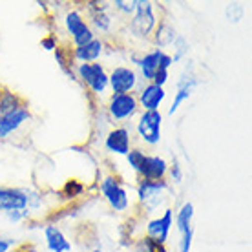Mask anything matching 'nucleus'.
<instances>
[{"mask_svg":"<svg viewBox=\"0 0 252 252\" xmlns=\"http://www.w3.org/2000/svg\"><path fill=\"white\" fill-rule=\"evenodd\" d=\"M172 227V210H164V214L158 220H152L146 227V232H148V238L154 240L156 243H161L163 245L166 238H168V232H170Z\"/></svg>","mask_w":252,"mask_h":252,"instance_id":"obj_7","label":"nucleus"},{"mask_svg":"<svg viewBox=\"0 0 252 252\" xmlns=\"http://www.w3.org/2000/svg\"><path fill=\"white\" fill-rule=\"evenodd\" d=\"M95 24L99 26V28H102V30H106L108 26H110V20H108V17L104 15V13H97L95 15Z\"/></svg>","mask_w":252,"mask_h":252,"instance_id":"obj_25","label":"nucleus"},{"mask_svg":"<svg viewBox=\"0 0 252 252\" xmlns=\"http://www.w3.org/2000/svg\"><path fill=\"white\" fill-rule=\"evenodd\" d=\"M161 119L163 117H161L158 110H150V112H145L141 115L137 132L146 143H150V145L159 143V139H161Z\"/></svg>","mask_w":252,"mask_h":252,"instance_id":"obj_1","label":"nucleus"},{"mask_svg":"<svg viewBox=\"0 0 252 252\" xmlns=\"http://www.w3.org/2000/svg\"><path fill=\"white\" fill-rule=\"evenodd\" d=\"M190 245H192V228H190L189 232L183 234V240H181V247H179V251L190 252Z\"/></svg>","mask_w":252,"mask_h":252,"instance_id":"obj_24","label":"nucleus"},{"mask_svg":"<svg viewBox=\"0 0 252 252\" xmlns=\"http://www.w3.org/2000/svg\"><path fill=\"white\" fill-rule=\"evenodd\" d=\"M11 245H13V241L2 240V238H0V252H7L9 249H11Z\"/></svg>","mask_w":252,"mask_h":252,"instance_id":"obj_28","label":"nucleus"},{"mask_svg":"<svg viewBox=\"0 0 252 252\" xmlns=\"http://www.w3.org/2000/svg\"><path fill=\"white\" fill-rule=\"evenodd\" d=\"M42 46H44L46 50H55V40H53V38H44V40H42Z\"/></svg>","mask_w":252,"mask_h":252,"instance_id":"obj_29","label":"nucleus"},{"mask_svg":"<svg viewBox=\"0 0 252 252\" xmlns=\"http://www.w3.org/2000/svg\"><path fill=\"white\" fill-rule=\"evenodd\" d=\"M79 73L86 81L90 88L94 90L95 94H102L108 86V77L104 73V69L101 68V64H81L79 66Z\"/></svg>","mask_w":252,"mask_h":252,"instance_id":"obj_4","label":"nucleus"},{"mask_svg":"<svg viewBox=\"0 0 252 252\" xmlns=\"http://www.w3.org/2000/svg\"><path fill=\"white\" fill-rule=\"evenodd\" d=\"M108 81L112 84L115 95L128 94L135 86V73L128 68H115L112 77H108Z\"/></svg>","mask_w":252,"mask_h":252,"instance_id":"obj_9","label":"nucleus"},{"mask_svg":"<svg viewBox=\"0 0 252 252\" xmlns=\"http://www.w3.org/2000/svg\"><path fill=\"white\" fill-rule=\"evenodd\" d=\"M94 252H102V251H94Z\"/></svg>","mask_w":252,"mask_h":252,"instance_id":"obj_30","label":"nucleus"},{"mask_svg":"<svg viewBox=\"0 0 252 252\" xmlns=\"http://www.w3.org/2000/svg\"><path fill=\"white\" fill-rule=\"evenodd\" d=\"M19 108H22L20 106V99L15 94L6 92V94L0 95V115L11 114V112L19 110Z\"/></svg>","mask_w":252,"mask_h":252,"instance_id":"obj_19","label":"nucleus"},{"mask_svg":"<svg viewBox=\"0 0 252 252\" xmlns=\"http://www.w3.org/2000/svg\"><path fill=\"white\" fill-rule=\"evenodd\" d=\"M181 168H179V164L174 163V166H172V179L174 181H181Z\"/></svg>","mask_w":252,"mask_h":252,"instance_id":"obj_27","label":"nucleus"},{"mask_svg":"<svg viewBox=\"0 0 252 252\" xmlns=\"http://www.w3.org/2000/svg\"><path fill=\"white\" fill-rule=\"evenodd\" d=\"M115 6L119 7V9H123V11H126V13L135 11V2H121V0H117V2H115Z\"/></svg>","mask_w":252,"mask_h":252,"instance_id":"obj_26","label":"nucleus"},{"mask_svg":"<svg viewBox=\"0 0 252 252\" xmlns=\"http://www.w3.org/2000/svg\"><path fill=\"white\" fill-rule=\"evenodd\" d=\"M139 172L146 177V181H159L166 174V161L161 158H145Z\"/></svg>","mask_w":252,"mask_h":252,"instance_id":"obj_12","label":"nucleus"},{"mask_svg":"<svg viewBox=\"0 0 252 252\" xmlns=\"http://www.w3.org/2000/svg\"><path fill=\"white\" fill-rule=\"evenodd\" d=\"M174 38H176V32H174V28H170L168 24H161V26H159L158 37H156L158 44L166 46V44H170V42H174Z\"/></svg>","mask_w":252,"mask_h":252,"instance_id":"obj_20","label":"nucleus"},{"mask_svg":"<svg viewBox=\"0 0 252 252\" xmlns=\"http://www.w3.org/2000/svg\"><path fill=\"white\" fill-rule=\"evenodd\" d=\"M141 247L145 249V252H166L161 243H156V241L150 240V238H145L143 243H141Z\"/></svg>","mask_w":252,"mask_h":252,"instance_id":"obj_23","label":"nucleus"},{"mask_svg":"<svg viewBox=\"0 0 252 252\" xmlns=\"http://www.w3.org/2000/svg\"><path fill=\"white\" fill-rule=\"evenodd\" d=\"M63 192L66 197H75V195H79L82 192V185L79 181H75V179H69L68 183L64 185Z\"/></svg>","mask_w":252,"mask_h":252,"instance_id":"obj_22","label":"nucleus"},{"mask_svg":"<svg viewBox=\"0 0 252 252\" xmlns=\"http://www.w3.org/2000/svg\"><path fill=\"white\" fill-rule=\"evenodd\" d=\"M30 119V112L26 108H19L11 114L0 115V137H6L13 130H17L24 121Z\"/></svg>","mask_w":252,"mask_h":252,"instance_id":"obj_11","label":"nucleus"},{"mask_svg":"<svg viewBox=\"0 0 252 252\" xmlns=\"http://www.w3.org/2000/svg\"><path fill=\"white\" fill-rule=\"evenodd\" d=\"M101 192L108 199V203L112 205V208H115V210H126V207H128V195H126L125 189L121 187L117 179L106 177L101 183Z\"/></svg>","mask_w":252,"mask_h":252,"instance_id":"obj_3","label":"nucleus"},{"mask_svg":"<svg viewBox=\"0 0 252 252\" xmlns=\"http://www.w3.org/2000/svg\"><path fill=\"white\" fill-rule=\"evenodd\" d=\"M44 234H46L48 249H50L51 252H69L71 251V243L66 240V236H64L55 225H48Z\"/></svg>","mask_w":252,"mask_h":252,"instance_id":"obj_13","label":"nucleus"},{"mask_svg":"<svg viewBox=\"0 0 252 252\" xmlns=\"http://www.w3.org/2000/svg\"><path fill=\"white\" fill-rule=\"evenodd\" d=\"M135 19L132 20V32L139 37H146L156 24L154 13H152L150 2H135Z\"/></svg>","mask_w":252,"mask_h":252,"instance_id":"obj_2","label":"nucleus"},{"mask_svg":"<svg viewBox=\"0 0 252 252\" xmlns=\"http://www.w3.org/2000/svg\"><path fill=\"white\" fill-rule=\"evenodd\" d=\"M161 57H163V51H152V53H148V55H145V59L143 61H139V66H141V69H143V75L146 77V79H154V75L158 73L159 69V64H161Z\"/></svg>","mask_w":252,"mask_h":252,"instance_id":"obj_16","label":"nucleus"},{"mask_svg":"<svg viewBox=\"0 0 252 252\" xmlns=\"http://www.w3.org/2000/svg\"><path fill=\"white\" fill-rule=\"evenodd\" d=\"M163 99H164V90L161 86H156V84H150V86H146L141 92V104L146 108V112L156 110L163 102Z\"/></svg>","mask_w":252,"mask_h":252,"instance_id":"obj_15","label":"nucleus"},{"mask_svg":"<svg viewBox=\"0 0 252 252\" xmlns=\"http://www.w3.org/2000/svg\"><path fill=\"white\" fill-rule=\"evenodd\" d=\"M128 163H130V166H132L133 170H141V164H143V161H145V154L143 152H139V150H130L128 154Z\"/></svg>","mask_w":252,"mask_h":252,"instance_id":"obj_21","label":"nucleus"},{"mask_svg":"<svg viewBox=\"0 0 252 252\" xmlns=\"http://www.w3.org/2000/svg\"><path fill=\"white\" fill-rule=\"evenodd\" d=\"M26 207H28V199L24 192L13 189H0V210L20 212V210H26Z\"/></svg>","mask_w":252,"mask_h":252,"instance_id":"obj_8","label":"nucleus"},{"mask_svg":"<svg viewBox=\"0 0 252 252\" xmlns=\"http://www.w3.org/2000/svg\"><path fill=\"white\" fill-rule=\"evenodd\" d=\"M106 148L114 154H128L130 152V135L125 128H117L106 137Z\"/></svg>","mask_w":252,"mask_h":252,"instance_id":"obj_14","label":"nucleus"},{"mask_svg":"<svg viewBox=\"0 0 252 252\" xmlns=\"http://www.w3.org/2000/svg\"><path fill=\"white\" fill-rule=\"evenodd\" d=\"M192 216H194V207L192 203H185L179 214H177V230L181 234L189 232L190 230V221H192Z\"/></svg>","mask_w":252,"mask_h":252,"instance_id":"obj_18","label":"nucleus"},{"mask_svg":"<svg viewBox=\"0 0 252 252\" xmlns=\"http://www.w3.org/2000/svg\"><path fill=\"white\" fill-rule=\"evenodd\" d=\"M135 110H137V101L130 94L114 95L110 101V114L114 115L115 119H128L135 114Z\"/></svg>","mask_w":252,"mask_h":252,"instance_id":"obj_6","label":"nucleus"},{"mask_svg":"<svg viewBox=\"0 0 252 252\" xmlns=\"http://www.w3.org/2000/svg\"><path fill=\"white\" fill-rule=\"evenodd\" d=\"M66 26H68L69 33L73 35V40H75L77 48L79 46H84L94 40V33L90 30L86 22L81 19V15L77 11H71L66 15Z\"/></svg>","mask_w":252,"mask_h":252,"instance_id":"obj_5","label":"nucleus"},{"mask_svg":"<svg viewBox=\"0 0 252 252\" xmlns=\"http://www.w3.org/2000/svg\"><path fill=\"white\" fill-rule=\"evenodd\" d=\"M101 51H102V44L99 42V40H95L94 38V40L88 42V44L79 46V48H77L75 57L86 64V63H90V61H95V59L101 55Z\"/></svg>","mask_w":252,"mask_h":252,"instance_id":"obj_17","label":"nucleus"},{"mask_svg":"<svg viewBox=\"0 0 252 252\" xmlns=\"http://www.w3.org/2000/svg\"><path fill=\"white\" fill-rule=\"evenodd\" d=\"M168 190V185L164 181H145L139 187V199L154 208L159 203V195Z\"/></svg>","mask_w":252,"mask_h":252,"instance_id":"obj_10","label":"nucleus"}]
</instances>
